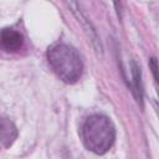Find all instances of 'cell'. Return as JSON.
<instances>
[{
  "instance_id": "cell-1",
  "label": "cell",
  "mask_w": 159,
  "mask_h": 159,
  "mask_svg": "<svg viewBox=\"0 0 159 159\" xmlns=\"http://www.w3.org/2000/svg\"><path fill=\"white\" fill-rule=\"evenodd\" d=\"M82 138L87 149L96 154H104L114 143L116 129L108 117L93 114L83 123Z\"/></svg>"
},
{
  "instance_id": "cell-4",
  "label": "cell",
  "mask_w": 159,
  "mask_h": 159,
  "mask_svg": "<svg viewBox=\"0 0 159 159\" xmlns=\"http://www.w3.org/2000/svg\"><path fill=\"white\" fill-rule=\"evenodd\" d=\"M17 137L15 124L6 117H0V147L9 148Z\"/></svg>"
},
{
  "instance_id": "cell-6",
  "label": "cell",
  "mask_w": 159,
  "mask_h": 159,
  "mask_svg": "<svg viewBox=\"0 0 159 159\" xmlns=\"http://www.w3.org/2000/svg\"><path fill=\"white\" fill-rule=\"evenodd\" d=\"M150 67H152V72H153V76L155 78V81L158 82V75H157V60L153 57L150 60Z\"/></svg>"
},
{
  "instance_id": "cell-3",
  "label": "cell",
  "mask_w": 159,
  "mask_h": 159,
  "mask_svg": "<svg viewBox=\"0 0 159 159\" xmlns=\"http://www.w3.org/2000/svg\"><path fill=\"white\" fill-rule=\"evenodd\" d=\"M24 45V37L12 29L0 30V50L4 52H17Z\"/></svg>"
},
{
  "instance_id": "cell-2",
  "label": "cell",
  "mask_w": 159,
  "mask_h": 159,
  "mask_svg": "<svg viewBox=\"0 0 159 159\" xmlns=\"http://www.w3.org/2000/svg\"><path fill=\"white\" fill-rule=\"evenodd\" d=\"M47 60L53 72L66 83H75L82 75L83 63L78 52L66 43L52 46L47 51Z\"/></svg>"
},
{
  "instance_id": "cell-5",
  "label": "cell",
  "mask_w": 159,
  "mask_h": 159,
  "mask_svg": "<svg viewBox=\"0 0 159 159\" xmlns=\"http://www.w3.org/2000/svg\"><path fill=\"white\" fill-rule=\"evenodd\" d=\"M132 67H133V77H134V91H135V96L138 98L139 102H142V87H140V71H139V67L135 65V62L132 63Z\"/></svg>"
}]
</instances>
